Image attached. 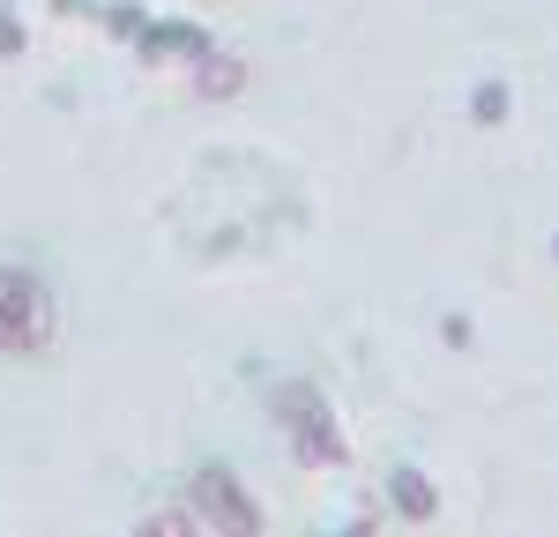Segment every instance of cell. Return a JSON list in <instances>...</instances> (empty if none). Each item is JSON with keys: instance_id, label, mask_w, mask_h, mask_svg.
Listing matches in <instances>:
<instances>
[{"instance_id": "obj_1", "label": "cell", "mask_w": 559, "mask_h": 537, "mask_svg": "<svg viewBox=\"0 0 559 537\" xmlns=\"http://www.w3.org/2000/svg\"><path fill=\"white\" fill-rule=\"evenodd\" d=\"M52 336V299H45L38 276L23 268H0V351H38Z\"/></svg>"}]
</instances>
